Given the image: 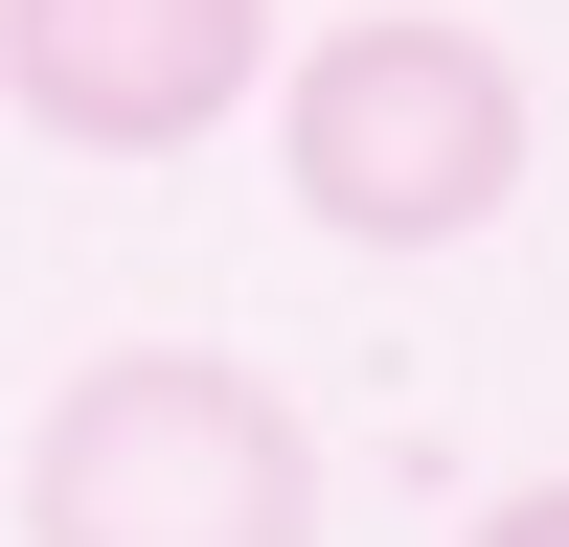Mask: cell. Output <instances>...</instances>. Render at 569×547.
Here are the masks:
<instances>
[{
  "mask_svg": "<svg viewBox=\"0 0 569 547\" xmlns=\"http://www.w3.org/2000/svg\"><path fill=\"white\" fill-rule=\"evenodd\" d=\"M479 547H569V479H525V501H479Z\"/></svg>",
  "mask_w": 569,
  "mask_h": 547,
  "instance_id": "277c9868",
  "label": "cell"
},
{
  "mask_svg": "<svg viewBox=\"0 0 569 547\" xmlns=\"http://www.w3.org/2000/svg\"><path fill=\"white\" fill-rule=\"evenodd\" d=\"M273 160H297V206L342 228V251H456V228L525 206V69H501V23H456V0H365V23L297 46Z\"/></svg>",
  "mask_w": 569,
  "mask_h": 547,
  "instance_id": "7a4b0ae2",
  "label": "cell"
},
{
  "mask_svg": "<svg viewBox=\"0 0 569 547\" xmlns=\"http://www.w3.org/2000/svg\"><path fill=\"white\" fill-rule=\"evenodd\" d=\"M273 91V0H0V115L69 160H182Z\"/></svg>",
  "mask_w": 569,
  "mask_h": 547,
  "instance_id": "3957f363",
  "label": "cell"
},
{
  "mask_svg": "<svg viewBox=\"0 0 569 547\" xmlns=\"http://www.w3.org/2000/svg\"><path fill=\"white\" fill-rule=\"evenodd\" d=\"M23 547H319V434L228 342H114L23 434Z\"/></svg>",
  "mask_w": 569,
  "mask_h": 547,
  "instance_id": "6da1fadb",
  "label": "cell"
}]
</instances>
